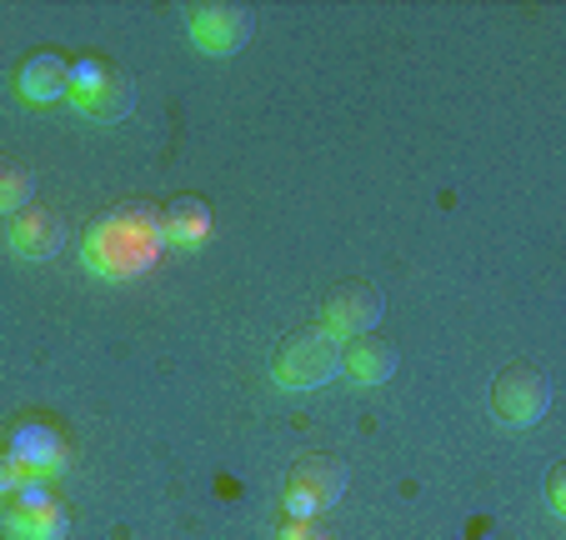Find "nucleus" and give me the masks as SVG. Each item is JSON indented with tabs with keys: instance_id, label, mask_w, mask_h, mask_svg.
I'll return each instance as SVG.
<instances>
[{
	"instance_id": "3",
	"label": "nucleus",
	"mask_w": 566,
	"mask_h": 540,
	"mask_svg": "<svg viewBox=\"0 0 566 540\" xmlns=\"http://www.w3.org/2000/svg\"><path fill=\"white\" fill-rule=\"evenodd\" d=\"M71 106L86 120H106L111 126V120L136 110V85L101 61H75L71 65Z\"/></svg>"
},
{
	"instance_id": "11",
	"label": "nucleus",
	"mask_w": 566,
	"mask_h": 540,
	"mask_svg": "<svg viewBox=\"0 0 566 540\" xmlns=\"http://www.w3.org/2000/svg\"><path fill=\"white\" fill-rule=\"evenodd\" d=\"M6 245H11V255H21V261H45V255L61 251V221H55L51 211H25L11 221Z\"/></svg>"
},
{
	"instance_id": "7",
	"label": "nucleus",
	"mask_w": 566,
	"mask_h": 540,
	"mask_svg": "<svg viewBox=\"0 0 566 540\" xmlns=\"http://www.w3.org/2000/svg\"><path fill=\"white\" fill-rule=\"evenodd\" d=\"M376 320H381V296L371 286H346L336 296H326V306H321V330L332 340L371 336Z\"/></svg>"
},
{
	"instance_id": "10",
	"label": "nucleus",
	"mask_w": 566,
	"mask_h": 540,
	"mask_svg": "<svg viewBox=\"0 0 566 540\" xmlns=\"http://www.w3.org/2000/svg\"><path fill=\"white\" fill-rule=\"evenodd\" d=\"M0 536L6 540H65V510L55 506V500H41V506L15 500V506L0 516Z\"/></svg>"
},
{
	"instance_id": "13",
	"label": "nucleus",
	"mask_w": 566,
	"mask_h": 540,
	"mask_svg": "<svg viewBox=\"0 0 566 540\" xmlns=\"http://www.w3.org/2000/svg\"><path fill=\"white\" fill-rule=\"evenodd\" d=\"M211 241V211L201 201H176L171 211L160 215V245L171 251H201Z\"/></svg>"
},
{
	"instance_id": "1",
	"label": "nucleus",
	"mask_w": 566,
	"mask_h": 540,
	"mask_svg": "<svg viewBox=\"0 0 566 540\" xmlns=\"http://www.w3.org/2000/svg\"><path fill=\"white\" fill-rule=\"evenodd\" d=\"M160 251V221L146 211H116L101 215L96 225L81 241V261H86L91 276L101 280H126L140 276Z\"/></svg>"
},
{
	"instance_id": "5",
	"label": "nucleus",
	"mask_w": 566,
	"mask_h": 540,
	"mask_svg": "<svg viewBox=\"0 0 566 540\" xmlns=\"http://www.w3.org/2000/svg\"><path fill=\"white\" fill-rule=\"evenodd\" d=\"M256 31V15L241 6H191L186 11V35L206 55H235Z\"/></svg>"
},
{
	"instance_id": "12",
	"label": "nucleus",
	"mask_w": 566,
	"mask_h": 540,
	"mask_svg": "<svg viewBox=\"0 0 566 540\" xmlns=\"http://www.w3.org/2000/svg\"><path fill=\"white\" fill-rule=\"evenodd\" d=\"M342 371L352 375V385H386L396 371V350L376 336H356L342 350Z\"/></svg>"
},
{
	"instance_id": "17",
	"label": "nucleus",
	"mask_w": 566,
	"mask_h": 540,
	"mask_svg": "<svg viewBox=\"0 0 566 540\" xmlns=\"http://www.w3.org/2000/svg\"><path fill=\"white\" fill-rule=\"evenodd\" d=\"M276 540H336V536H326V530H316L311 520H286V526L276 530Z\"/></svg>"
},
{
	"instance_id": "8",
	"label": "nucleus",
	"mask_w": 566,
	"mask_h": 540,
	"mask_svg": "<svg viewBox=\"0 0 566 540\" xmlns=\"http://www.w3.org/2000/svg\"><path fill=\"white\" fill-rule=\"evenodd\" d=\"M15 460H21V470H31L35 480H51V476H61L65 470V441L51 431L45 421H21L11 431V445H6Z\"/></svg>"
},
{
	"instance_id": "14",
	"label": "nucleus",
	"mask_w": 566,
	"mask_h": 540,
	"mask_svg": "<svg viewBox=\"0 0 566 540\" xmlns=\"http://www.w3.org/2000/svg\"><path fill=\"white\" fill-rule=\"evenodd\" d=\"M31 201V176L15 166H0V215H15Z\"/></svg>"
},
{
	"instance_id": "4",
	"label": "nucleus",
	"mask_w": 566,
	"mask_h": 540,
	"mask_svg": "<svg viewBox=\"0 0 566 540\" xmlns=\"http://www.w3.org/2000/svg\"><path fill=\"white\" fill-rule=\"evenodd\" d=\"M346 490V470L336 456H306L296 470L286 476V490H281V506H286V520H316L321 510H332Z\"/></svg>"
},
{
	"instance_id": "9",
	"label": "nucleus",
	"mask_w": 566,
	"mask_h": 540,
	"mask_svg": "<svg viewBox=\"0 0 566 540\" xmlns=\"http://www.w3.org/2000/svg\"><path fill=\"white\" fill-rule=\"evenodd\" d=\"M15 91H21L25 106H61L71 100V61H61L55 51H41L15 71Z\"/></svg>"
},
{
	"instance_id": "15",
	"label": "nucleus",
	"mask_w": 566,
	"mask_h": 540,
	"mask_svg": "<svg viewBox=\"0 0 566 540\" xmlns=\"http://www.w3.org/2000/svg\"><path fill=\"white\" fill-rule=\"evenodd\" d=\"M25 480H31V470H21V460L11 451H0V500H15Z\"/></svg>"
},
{
	"instance_id": "16",
	"label": "nucleus",
	"mask_w": 566,
	"mask_h": 540,
	"mask_svg": "<svg viewBox=\"0 0 566 540\" xmlns=\"http://www.w3.org/2000/svg\"><path fill=\"white\" fill-rule=\"evenodd\" d=\"M546 510H552L556 520L566 516V470H562V466H556L552 476H546Z\"/></svg>"
},
{
	"instance_id": "6",
	"label": "nucleus",
	"mask_w": 566,
	"mask_h": 540,
	"mask_svg": "<svg viewBox=\"0 0 566 540\" xmlns=\"http://www.w3.org/2000/svg\"><path fill=\"white\" fill-rule=\"evenodd\" d=\"M546 405H552V385H546V375L532 371V366H512V371H502V381L492 385V411L502 415L506 425H516V431L542 421Z\"/></svg>"
},
{
	"instance_id": "2",
	"label": "nucleus",
	"mask_w": 566,
	"mask_h": 540,
	"mask_svg": "<svg viewBox=\"0 0 566 540\" xmlns=\"http://www.w3.org/2000/svg\"><path fill=\"white\" fill-rule=\"evenodd\" d=\"M336 371H342V346L321 326L291 336L286 346L276 350V360H271V381H276L281 391H316V385H326Z\"/></svg>"
}]
</instances>
